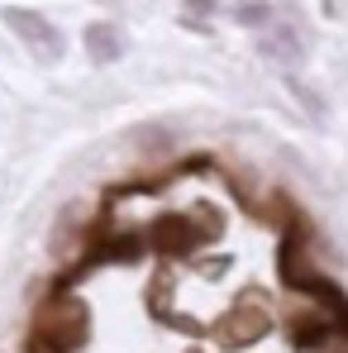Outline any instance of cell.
Instances as JSON below:
<instances>
[{"label": "cell", "mask_w": 348, "mask_h": 353, "mask_svg": "<svg viewBox=\"0 0 348 353\" xmlns=\"http://www.w3.org/2000/svg\"><path fill=\"white\" fill-rule=\"evenodd\" d=\"M234 19L248 24V29H267V24H272V5H267V0H248V5L234 10Z\"/></svg>", "instance_id": "5b68a950"}, {"label": "cell", "mask_w": 348, "mask_h": 353, "mask_svg": "<svg viewBox=\"0 0 348 353\" xmlns=\"http://www.w3.org/2000/svg\"><path fill=\"white\" fill-rule=\"evenodd\" d=\"M86 48H91V62H101V67H110V62L124 58V39H119L115 24H105V19L86 29Z\"/></svg>", "instance_id": "3957f363"}, {"label": "cell", "mask_w": 348, "mask_h": 353, "mask_svg": "<svg viewBox=\"0 0 348 353\" xmlns=\"http://www.w3.org/2000/svg\"><path fill=\"white\" fill-rule=\"evenodd\" d=\"M86 339V305L72 296H53L39 305V325H34V344L53 353H72Z\"/></svg>", "instance_id": "6da1fadb"}, {"label": "cell", "mask_w": 348, "mask_h": 353, "mask_svg": "<svg viewBox=\"0 0 348 353\" xmlns=\"http://www.w3.org/2000/svg\"><path fill=\"white\" fill-rule=\"evenodd\" d=\"M0 19H5V24H10V29H14V34H19V39H24V43H29V48H34L43 62H62L67 43H62V34L48 24V19H43V14H39V10L5 5V10H0Z\"/></svg>", "instance_id": "7a4b0ae2"}, {"label": "cell", "mask_w": 348, "mask_h": 353, "mask_svg": "<svg viewBox=\"0 0 348 353\" xmlns=\"http://www.w3.org/2000/svg\"><path fill=\"white\" fill-rule=\"evenodd\" d=\"M215 14V0H186V19H210Z\"/></svg>", "instance_id": "8992f818"}, {"label": "cell", "mask_w": 348, "mask_h": 353, "mask_svg": "<svg viewBox=\"0 0 348 353\" xmlns=\"http://www.w3.org/2000/svg\"><path fill=\"white\" fill-rule=\"evenodd\" d=\"M263 53L272 62H287V67H300V58H305V48H300V34L296 29H263Z\"/></svg>", "instance_id": "277c9868"}]
</instances>
